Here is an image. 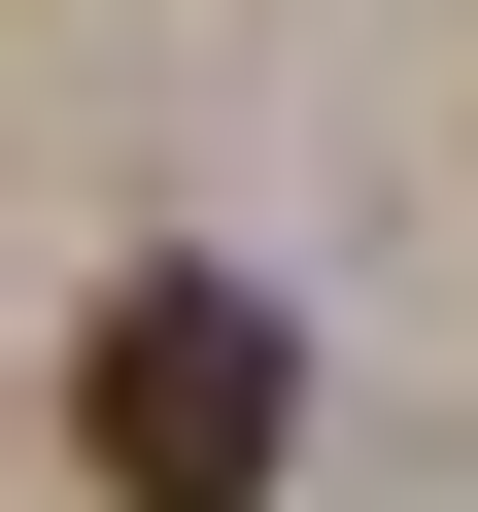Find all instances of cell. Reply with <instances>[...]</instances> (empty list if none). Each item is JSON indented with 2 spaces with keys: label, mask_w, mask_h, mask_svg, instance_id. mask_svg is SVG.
I'll list each match as a JSON object with an SVG mask.
<instances>
[{
  "label": "cell",
  "mask_w": 478,
  "mask_h": 512,
  "mask_svg": "<svg viewBox=\"0 0 478 512\" xmlns=\"http://www.w3.org/2000/svg\"><path fill=\"white\" fill-rule=\"evenodd\" d=\"M274 444H308V342H274V274H103V342H69V478L103 512H274Z\"/></svg>",
  "instance_id": "1"
}]
</instances>
